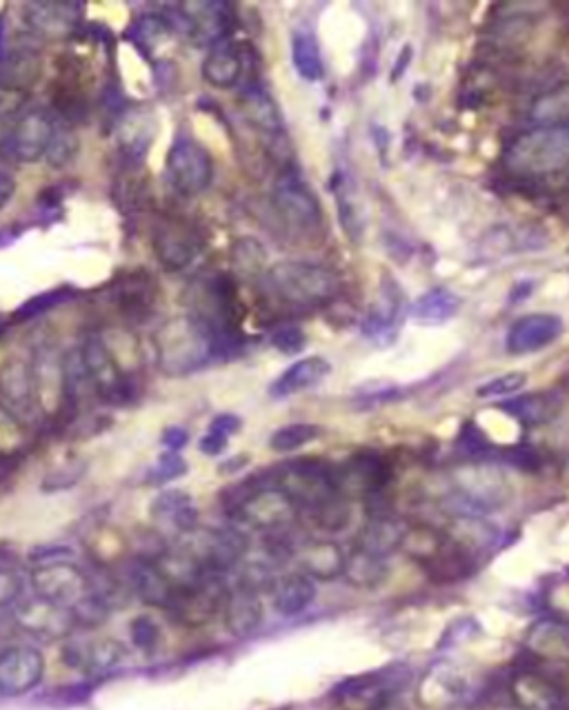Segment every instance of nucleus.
<instances>
[{
  "label": "nucleus",
  "instance_id": "1",
  "mask_svg": "<svg viewBox=\"0 0 569 710\" xmlns=\"http://www.w3.org/2000/svg\"><path fill=\"white\" fill-rule=\"evenodd\" d=\"M156 360L167 375H192L210 364L219 336L197 316L167 320L156 331Z\"/></svg>",
  "mask_w": 569,
  "mask_h": 710
},
{
  "label": "nucleus",
  "instance_id": "2",
  "mask_svg": "<svg viewBox=\"0 0 569 710\" xmlns=\"http://www.w3.org/2000/svg\"><path fill=\"white\" fill-rule=\"evenodd\" d=\"M265 282L280 302L299 309L323 307L343 289L334 269L303 260H282L267 267Z\"/></svg>",
  "mask_w": 569,
  "mask_h": 710
},
{
  "label": "nucleus",
  "instance_id": "3",
  "mask_svg": "<svg viewBox=\"0 0 569 710\" xmlns=\"http://www.w3.org/2000/svg\"><path fill=\"white\" fill-rule=\"evenodd\" d=\"M503 165L512 176L547 178L569 169V125H536L505 149Z\"/></svg>",
  "mask_w": 569,
  "mask_h": 710
},
{
  "label": "nucleus",
  "instance_id": "4",
  "mask_svg": "<svg viewBox=\"0 0 569 710\" xmlns=\"http://www.w3.org/2000/svg\"><path fill=\"white\" fill-rule=\"evenodd\" d=\"M449 504L454 518H483L501 509L512 497L505 471L492 462H467L451 473Z\"/></svg>",
  "mask_w": 569,
  "mask_h": 710
},
{
  "label": "nucleus",
  "instance_id": "5",
  "mask_svg": "<svg viewBox=\"0 0 569 710\" xmlns=\"http://www.w3.org/2000/svg\"><path fill=\"white\" fill-rule=\"evenodd\" d=\"M274 486L290 495L299 509H308L310 514L341 495L336 471L321 460H294L282 464L276 471Z\"/></svg>",
  "mask_w": 569,
  "mask_h": 710
},
{
  "label": "nucleus",
  "instance_id": "6",
  "mask_svg": "<svg viewBox=\"0 0 569 710\" xmlns=\"http://www.w3.org/2000/svg\"><path fill=\"white\" fill-rule=\"evenodd\" d=\"M82 367L91 391L110 404H127L132 399V373L114 356L103 336H89L80 349Z\"/></svg>",
  "mask_w": 569,
  "mask_h": 710
},
{
  "label": "nucleus",
  "instance_id": "7",
  "mask_svg": "<svg viewBox=\"0 0 569 710\" xmlns=\"http://www.w3.org/2000/svg\"><path fill=\"white\" fill-rule=\"evenodd\" d=\"M165 176L178 195L197 198L214 180L212 154L192 136H178L167 151Z\"/></svg>",
  "mask_w": 569,
  "mask_h": 710
},
{
  "label": "nucleus",
  "instance_id": "8",
  "mask_svg": "<svg viewBox=\"0 0 569 710\" xmlns=\"http://www.w3.org/2000/svg\"><path fill=\"white\" fill-rule=\"evenodd\" d=\"M301 509L278 486H260L245 493L234 504V518L256 531L278 533L297 525Z\"/></svg>",
  "mask_w": 569,
  "mask_h": 710
},
{
  "label": "nucleus",
  "instance_id": "9",
  "mask_svg": "<svg viewBox=\"0 0 569 710\" xmlns=\"http://www.w3.org/2000/svg\"><path fill=\"white\" fill-rule=\"evenodd\" d=\"M32 586L36 597L65 606L71 613L80 611L97 595L89 577L69 560L36 564V568L32 571Z\"/></svg>",
  "mask_w": 569,
  "mask_h": 710
},
{
  "label": "nucleus",
  "instance_id": "10",
  "mask_svg": "<svg viewBox=\"0 0 569 710\" xmlns=\"http://www.w3.org/2000/svg\"><path fill=\"white\" fill-rule=\"evenodd\" d=\"M227 588L219 573H208L194 584L174 590V597L165 611L182 627L199 629L210 624L221 611Z\"/></svg>",
  "mask_w": 569,
  "mask_h": 710
},
{
  "label": "nucleus",
  "instance_id": "11",
  "mask_svg": "<svg viewBox=\"0 0 569 710\" xmlns=\"http://www.w3.org/2000/svg\"><path fill=\"white\" fill-rule=\"evenodd\" d=\"M401 670L403 664L349 677L332 690V699L338 710H386L397 688L408 679L401 677Z\"/></svg>",
  "mask_w": 569,
  "mask_h": 710
},
{
  "label": "nucleus",
  "instance_id": "12",
  "mask_svg": "<svg viewBox=\"0 0 569 710\" xmlns=\"http://www.w3.org/2000/svg\"><path fill=\"white\" fill-rule=\"evenodd\" d=\"M278 216L299 232H316L323 223V207L314 189L294 171L282 173L271 191Z\"/></svg>",
  "mask_w": 569,
  "mask_h": 710
},
{
  "label": "nucleus",
  "instance_id": "13",
  "mask_svg": "<svg viewBox=\"0 0 569 710\" xmlns=\"http://www.w3.org/2000/svg\"><path fill=\"white\" fill-rule=\"evenodd\" d=\"M16 627L43 642H58L74 633L78 627L74 613L65 606L52 604L47 599H41L34 595V599H25L19 604L14 613Z\"/></svg>",
  "mask_w": 569,
  "mask_h": 710
},
{
  "label": "nucleus",
  "instance_id": "14",
  "mask_svg": "<svg viewBox=\"0 0 569 710\" xmlns=\"http://www.w3.org/2000/svg\"><path fill=\"white\" fill-rule=\"evenodd\" d=\"M56 127L58 125L45 110H27L21 114L8 147L0 154L21 165L38 162L41 158H45Z\"/></svg>",
  "mask_w": 569,
  "mask_h": 710
},
{
  "label": "nucleus",
  "instance_id": "15",
  "mask_svg": "<svg viewBox=\"0 0 569 710\" xmlns=\"http://www.w3.org/2000/svg\"><path fill=\"white\" fill-rule=\"evenodd\" d=\"M45 673L41 651L32 646H10L0 653V697H21L34 690Z\"/></svg>",
  "mask_w": 569,
  "mask_h": 710
},
{
  "label": "nucleus",
  "instance_id": "16",
  "mask_svg": "<svg viewBox=\"0 0 569 710\" xmlns=\"http://www.w3.org/2000/svg\"><path fill=\"white\" fill-rule=\"evenodd\" d=\"M223 618L225 627L234 638H249L254 635L263 620V599H260V586L243 577L234 588L227 590L223 601Z\"/></svg>",
  "mask_w": 569,
  "mask_h": 710
},
{
  "label": "nucleus",
  "instance_id": "17",
  "mask_svg": "<svg viewBox=\"0 0 569 710\" xmlns=\"http://www.w3.org/2000/svg\"><path fill=\"white\" fill-rule=\"evenodd\" d=\"M510 697L518 710H562V688L536 668H518L507 684Z\"/></svg>",
  "mask_w": 569,
  "mask_h": 710
},
{
  "label": "nucleus",
  "instance_id": "18",
  "mask_svg": "<svg viewBox=\"0 0 569 710\" xmlns=\"http://www.w3.org/2000/svg\"><path fill=\"white\" fill-rule=\"evenodd\" d=\"M0 399H3V409L19 420H30L34 414H38L34 367L27 360L12 358L0 369Z\"/></svg>",
  "mask_w": 569,
  "mask_h": 710
},
{
  "label": "nucleus",
  "instance_id": "19",
  "mask_svg": "<svg viewBox=\"0 0 569 710\" xmlns=\"http://www.w3.org/2000/svg\"><path fill=\"white\" fill-rule=\"evenodd\" d=\"M60 657L69 668L85 670L89 675H108L121 668V664L127 660V651L119 640L97 638L67 644Z\"/></svg>",
  "mask_w": 569,
  "mask_h": 710
},
{
  "label": "nucleus",
  "instance_id": "20",
  "mask_svg": "<svg viewBox=\"0 0 569 710\" xmlns=\"http://www.w3.org/2000/svg\"><path fill=\"white\" fill-rule=\"evenodd\" d=\"M562 334V318L556 314H527L518 318L507 336L505 349L510 356H529L554 345Z\"/></svg>",
  "mask_w": 569,
  "mask_h": 710
},
{
  "label": "nucleus",
  "instance_id": "21",
  "mask_svg": "<svg viewBox=\"0 0 569 710\" xmlns=\"http://www.w3.org/2000/svg\"><path fill=\"white\" fill-rule=\"evenodd\" d=\"M390 469L388 464L371 453H360L352 458L343 469L336 471V482L341 495L349 497H373L388 486Z\"/></svg>",
  "mask_w": 569,
  "mask_h": 710
},
{
  "label": "nucleus",
  "instance_id": "22",
  "mask_svg": "<svg viewBox=\"0 0 569 710\" xmlns=\"http://www.w3.org/2000/svg\"><path fill=\"white\" fill-rule=\"evenodd\" d=\"M154 253L163 269L167 271H182L192 264L201 253V243L182 225L169 223L160 225L154 232Z\"/></svg>",
  "mask_w": 569,
  "mask_h": 710
},
{
  "label": "nucleus",
  "instance_id": "23",
  "mask_svg": "<svg viewBox=\"0 0 569 710\" xmlns=\"http://www.w3.org/2000/svg\"><path fill=\"white\" fill-rule=\"evenodd\" d=\"M294 557L303 575L314 582H334L343 577L345 551L332 540H310L294 549Z\"/></svg>",
  "mask_w": 569,
  "mask_h": 710
},
{
  "label": "nucleus",
  "instance_id": "24",
  "mask_svg": "<svg viewBox=\"0 0 569 710\" xmlns=\"http://www.w3.org/2000/svg\"><path fill=\"white\" fill-rule=\"evenodd\" d=\"M180 23L197 43L219 45L227 32V8L221 3H182L176 8Z\"/></svg>",
  "mask_w": 569,
  "mask_h": 710
},
{
  "label": "nucleus",
  "instance_id": "25",
  "mask_svg": "<svg viewBox=\"0 0 569 710\" xmlns=\"http://www.w3.org/2000/svg\"><path fill=\"white\" fill-rule=\"evenodd\" d=\"M332 373V362L323 356H308L284 369L269 386V397L284 399L319 386Z\"/></svg>",
  "mask_w": 569,
  "mask_h": 710
},
{
  "label": "nucleus",
  "instance_id": "26",
  "mask_svg": "<svg viewBox=\"0 0 569 710\" xmlns=\"http://www.w3.org/2000/svg\"><path fill=\"white\" fill-rule=\"evenodd\" d=\"M152 518L160 527H167L174 533H178L180 538L199 529V509L192 495L178 488L163 491L152 501Z\"/></svg>",
  "mask_w": 569,
  "mask_h": 710
},
{
  "label": "nucleus",
  "instance_id": "27",
  "mask_svg": "<svg viewBox=\"0 0 569 710\" xmlns=\"http://www.w3.org/2000/svg\"><path fill=\"white\" fill-rule=\"evenodd\" d=\"M465 692V679L460 670L449 662L432 664L419 681L416 697L427 708H443L456 703Z\"/></svg>",
  "mask_w": 569,
  "mask_h": 710
},
{
  "label": "nucleus",
  "instance_id": "28",
  "mask_svg": "<svg viewBox=\"0 0 569 710\" xmlns=\"http://www.w3.org/2000/svg\"><path fill=\"white\" fill-rule=\"evenodd\" d=\"M271 595H274L276 611L284 618H294L308 611L312 601L316 599V582L303 575L301 571L282 573L274 577Z\"/></svg>",
  "mask_w": 569,
  "mask_h": 710
},
{
  "label": "nucleus",
  "instance_id": "29",
  "mask_svg": "<svg viewBox=\"0 0 569 710\" xmlns=\"http://www.w3.org/2000/svg\"><path fill=\"white\" fill-rule=\"evenodd\" d=\"M405 533V522L392 516H371L358 531L354 546L371 553L376 557L388 560L401 551V540Z\"/></svg>",
  "mask_w": 569,
  "mask_h": 710
},
{
  "label": "nucleus",
  "instance_id": "30",
  "mask_svg": "<svg viewBox=\"0 0 569 710\" xmlns=\"http://www.w3.org/2000/svg\"><path fill=\"white\" fill-rule=\"evenodd\" d=\"M445 536L473 562H479L499 542L497 527L483 518H454Z\"/></svg>",
  "mask_w": 569,
  "mask_h": 710
},
{
  "label": "nucleus",
  "instance_id": "31",
  "mask_svg": "<svg viewBox=\"0 0 569 710\" xmlns=\"http://www.w3.org/2000/svg\"><path fill=\"white\" fill-rule=\"evenodd\" d=\"M527 653L547 662H569V624L560 620H540L525 635Z\"/></svg>",
  "mask_w": 569,
  "mask_h": 710
},
{
  "label": "nucleus",
  "instance_id": "32",
  "mask_svg": "<svg viewBox=\"0 0 569 710\" xmlns=\"http://www.w3.org/2000/svg\"><path fill=\"white\" fill-rule=\"evenodd\" d=\"M203 78L216 89H232L241 82L243 76V54L238 45L221 41L210 49L203 60Z\"/></svg>",
  "mask_w": 569,
  "mask_h": 710
},
{
  "label": "nucleus",
  "instance_id": "33",
  "mask_svg": "<svg viewBox=\"0 0 569 710\" xmlns=\"http://www.w3.org/2000/svg\"><path fill=\"white\" fill-rule=\"evenodd\" d=\"M78 16L76 5L67 3H34L25 8V21L34 34L45 38L69 36Z\"/></svg>",
  "mask_w": 569,
  "mask_h": 710
},
{
  "label": "nucleus",
  "instance_id": "34",
  "mask_svg": "<svg viewBox=\"0 0 569 710\" xmlns=\"http://www.w3.org/2000/svg\"><path fill=\"white\" fill-rule=\"evenodd\" d=\"M560 407H562L560 397L549 391L527 393L501 404V409H505L525 427H543L551 422L560 414Z\"/></svg>",
  "mask_w": 569,
  "mask_h": 710
},
{
  "label": "nucleus",
  "instance_id": "35",
  "mask_svg": "<svg viewBox=\"0 0 569 710\" xmlns=\"http://www.w3.org/2000/svg\"><path fill=\"white\" fill-rule=\"evenodd\" d=\"M390 577V564L383 557H376L371 553H365L358 546H352L349 553H345V568L343 579L358 588V590H373L383 586Z\"/></svg>",
  "mask_w": 569,
  "mask_h": 710
},
{
  "label": "nucleus",
  "instance_id": "36",
  "mask_svg": "<svg viewBox=\"0 0 569 710\" xmlns=\"http://www.w3.org/2000/svg\"><path fill=\"white\" fill-rule=\"evenodd\" d=\"M447 542L449 540L445 531L425 522H414V525H405L401 553L408 555L412 562H416L421 568H425L447 549Z\"/></svg>",
  "mask_w": 569,
  "mask_h": 710
},
{
  "label": "nucleus",
  "instance_id": "37",
  "mask_svg": "<svg viewBox=\"0 0 569 710\" xmlns=\"http://www.w3.org/2000/svg\"><path fill=\"white\" fill-rule=\"evenodd\" d=\"M458 309H460V297L445 286H436L425 291L414 302L412 318L423 327H440L449 323Z\"/></svg>",
  "mask_w": 569,
  "mask_h": 710
},
{
  "label": "nucleus",
  "instance_id": "38",
  "mask_svg": "<svg viewBox=\"0 0 569 710\" xmlns=\"http://www.w3.org/2000/svg\"><path fill=\"white\" fill-rule=\"evenodd\" d=\"M241 112L245 121L263 134L276 136L282 132V116L276 100L265 89H247L241 95Z\"/></svg>",
  "mask_w": 569,
  "mask_h": 710
},
{
  "label": "nucleus",
  "instance_id": "39",
  "mask_svg": "<svg viewBox=\"0 0 569 710\" xmlns=\"http://www.w3.org/2000/svg\"><path fill=\"white\" fill-rule=\"evenodd\" d=\"M116 302L130 318H145L154 307V280L145 271H134L116 284Z\"/></svg>",
  "mask_w": 569,
  "mask_h": 710
},
{
  "label": "nucleus",
  "instance_id": "40",
  "mask_svg": "<svg viewBox=\"0 0 569 710\" xmlns=\"http://www.w3.org/2000/svg\"><path fill=\"white\" fill-rule=\"evenodd\" d=\"M132 584L136 595L156 608H167L174 597V586L167 579V575L160 571L156 560L152 562H138L132 571Z\"/></svg>",
  "mask_w": 569,
  "mask_h": 710
},
{
  "label": "nucleus",
  "instance_id": "41",
  "mask_svg": "<svg viewBox=\"0 0 569 710\" xmlns=\"http://www.w3.org/2000/svg\"><path fill=\"white\" fill-rule=\"evenodd\" d=\"M41 76V60L34 52H16L12 54L3 67H0V89L23 93L27 91Z\"/></svg>",
  "mask_w": 569,
  "mask_h": 710
},
{
  "label": "nucleus",
  "instance_id": "42",
  "mask_svg": "<svg viewBox=\"0 0 569 710\" xmlns=\"http://www.w3.org/2000/svg\"><path fill=\"white\" fill-rule=\"evenodd\" d=\"M334 193H336L338 216H341L345 236H349L354 243H358L362 236V229H365V221H362V210H360L356 187L347 176L336 173L334 176Z\"/></svg>",
  "mask_w": 569,
  "mask_h": 710
},
{
  "label": "nucleus",
  "instance_id": "43",
  "mask_svg": "<svg viewBox=\"0 0 569 710\" xmlns=\"http://www.w3.org/2000/svg\"><path fill=\"white\" fill-rule=\"evenodd\" d=\"M292 65L297 74L308 82H319L325 78V63L319 41L308 32H297L292 36Z\"/></svg>",
  "mask_w": 569,
  "mask_h": 710
},
{
  "label": "nucleus",
  "instance_id": "44",
  "mask_svg": "<svg viewBox=\"0 0 569 710\" xmlns=\"http://www.w3.org/2000/svg\"><path fill=\"white\" fill-rule=\"evenodd\" d=\"M532 119L538 125H569V84L543 93L532 108Z\"/></svg>",
  "mask_w": 569,
  "mask_h": 710
},
{
  "label": "nucleus",
  "instance_id": "45",
  "mask_svg": "<svg viewBox=\"0 0 569 710\" xmlns=\"http://www.w3.org/2000/svg\"><path fill=\"white\" fill-rule=\"evenodd\" d=\"M323 436V427L310 425V422H297L280 427L269 438V449L276 453H294L312 442H316Z\"/></svg>",
  "mask_w": 569,
  "mask_h": 710
},
{
  "label": "nucleus",
  "instance_id": "46",
  "mask_svg": "<svg viewBox=\"0 0 569 710\" xmlns=\"http://www.w3.org/2000/svg\"><path fill=\"white\" fill-rule=\"evenodd\" d=\"M312 520L325 533H341L352 522V504L345 495H338L327 504L319 506V509H314Z\"/></svg>",
  "mask_w": 569,
  "mask_h": 710
},
{
  "label": "nucleus",
  "instance_id": "47",
  "mask_svg": "<svg viewBox=\"0 0 569 710\" xmlns=\"http://www.w3.org/2000/svg\"><path fill=\"white\" fill-rule=\"evenodd\" d=\"M232 260H234L236 269H238L243 275H258V273L267 271V251H265V247H263L258 240H254V238H241V240L234 245Z\"/></svg>",
  "mask_w": 569,
  "mask_h": 710
},
{
  "label": "nucleus",
  "instance_id": "48",
  "mask_svg": "<svg viewBox=\"0 0 569 710\" xmlns=\"http://www.w3.org/2000/svg\"><path fill=\"white\" fill-rule=\"evenodd\" d=\"M76 295L74 289L69 286H58V289H52V291H45L32 300H27L23 307L16 312V318H34V316H41L54 307H60V304L69 302L71 297Z\"/></svg>",
  "mask_w": 569,
  "mask_h": 710
},
{
  "label": "nucleus",
  "instance_id": "49",
  "mask_svg": "<svg viewBox=\"0 0 569 710\" xmlns=\"http://www.w3.org/2000/svg\"><path fill=\"white\" fill-rule=\"evenodd\" d=\"M21 105H23V93L3 91V95H0V151L8 147V143L14 134V127L23 114Z\"/></svg>",
  "mask_w": 569,
  "mask_h": 710
},
{
  "label": "nucleus",
  "instance_id": "50",
  "mask_svg": "<svg viewBox=\"0 0 569 710\" xmlns=\"http://www.w3.org/2000/svg\"><path fill=\"white\" fill-rule=\"evenodd\" d=\"M25 447V431L16 416L0 407V455H16Z\"/></svg>",
  "mask_w": 569,
  "mask_h": 710
},
{
  "label": "nucleus",
  "instance_id": "51",
  "mask_svg": "<svg viewBox=\"0 0 569 710\" xmlns=\"http://www.w3.org/2000/svg\"><path fill=\"white\" fill-rule=\"evenodd\" d=\"M76 154H78V138L69 129L56 127V134L52 138V145H49V149L45 154L49 167L63 169V167H67V165L74 162Z\"/></svg>",
  "mask_w": 569,
  "mask_h": 710
},
{
  "label": "nucleus",
  "instance_id": "52",
  "mask_svg": "<svg viewBox=\"0 0 569 710\" xmlns=\"http://www.w3.org/2000/svg\"><path fill=\"white\" fill-rule=\"evenodd\" d=\"M130 640H132L134 649L154 653L160 644V627L156 624V620L152 616H136L130 622Z\"/></svg>",
  "mask_w": 569,
  "mask_h": 710
},
{
  "label": "nucleus",
  "instance_id": "53",
  "mask_svg": "<svg viewBox=\"0 0 569 710\" xmlns=\"http://www.w3.org/2000/svg\"><path fill=\"white\" fill-rule=\"evenodd\" d=\"M525 384H527V373L510 371V373H503V375L481 384L477 388V395L483 397V399H488V397H507V395L518 393Z\"/></svg>",
  "mask_w": 569,
  "mask_h": 710
},
{
  "label": "nucleus",
  "instance_id": "54",
  "mask_svg": "<svg viewBox=\"0 0 569 710\" xmlns=\"http://www.w3.org/2000/svg\"><path fill=\"white\" fill-rule=\"evenodd\" d=\"M185 473H187V462L178 453L167 451L165 455H160V460L149 471V482L152 484H167L171 480H178Z\"/></svg>",
  "mask_w": 569,
  "mask_h": 710
},
{
  "label": "nucleus",
  "instance_id": "55",
  "mask_svg": "<svg viewBox=\"0 0 569 710\" xmlns=\"http://www.w3.org/2000/svg\"><path fill=\"white\" fill-rule=\"evenodd\" d=\"M305 342H308L305 331L297 325H282L271 334V345L288 356L301 353L305 349Z\"/></svg>",
  "mask_w": 569,
  "mask_h": 710
},
{
  "label": "nucleus",
  "instance_id": "56",
  "mask_svg": "<svg viewBox=\"0 0 569 710\" xmlns=\"http://www.w3.org/2000/svg\"><path fill=\"white\" fill-rule=\"evenodd\" d=\"M23 601V579L16 571L0 566V608H12Z\"/></svg>",
  "mask_w": 569,
  "mask_h": 710
},
{
  "label": "nucleus",
  "instance_id": "57",
  "mask_svg": "<svg viewBox=\"0 0 569 710\" xmlns=\"http://www.w3.org/2000/svg\"><path fill=\"white\" fill-rule=\"evenodd\" d=\"M241 427H243V422H241V418H238V416L223 414V416H216V418L212 420L210 431H216V433H221V436H225V438H232V436H236V433L241 431Z\"/></svg>",
  "mask_w": 569,
  "mask_h": 710
},
{
  "label": "nucleus",
  "instance_id": "58",
  "mask_svg": "<svg viewBox=\"0 0 569 710\" xmlns=\"http://www.w3.org/2000/svg\"><path fill=\"white\" fill-rule=\"evenodd\" d=\"M227 442H230V438H225V436L208 429V433L201 440V451L205 455H221L227 449Z\"/></svg>",
  "mask_w": 569,
  "mask_h": 710
},
{
  "label": "nucleus",
  "instance_id": "59",
  "mask_svg": "<svg viewBox=\"0 0 569 710\" xmlns=\"http://www.w3.org/2000/svg\"><path fill=\"white\" fill-rule=\"evenodd\" d=\"M189 442V433L182 427H169L163 433V444L169 449V453H178Z\"/></svg>",
  "mask_w": 569,
  "mask_h": 710
},
{
  "label": "nucleus",
  "instance_id": "60",
  "mask_svg": "<svg viewBox=\"0 0 569 710\" xmlns=\"http://www.w3.org/2000/svg\"><path fill=\"white\" fill-rule=\"evenodd\" d=\"M16 193V178L8 171H0V210L10 205V200Z\"/></svg>",
  "mask_w": 569,
  "mask_h": 710
},
{
  "label": "nucleus",
  "instance_id": "61",
  "mask_svg": "<svg viewBox=\"0 0 569 710\" xmlns=\"http://www.w3.org/2000/svg\"><path fill=\"white\" fill-rule=\"evenodd\" d=\"M0 245H3V240H0Z\"/></svg>",
  "mask_w": 569,
  "mask_h": 710
}]
</instances>
